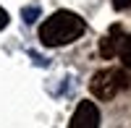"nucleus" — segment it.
<instances>
[{"mask_svg": "<svg viewBox=\"0 0 131 128\" xmlns=\"http://www.w3.org/2000/svg\"><path fill=\"white\" fill-rule=\"evenodd\" d=\"M113 8L115 10H126V8H131V0H113Z\"/></svg>", "mask_w": 131, "mask_h": 128, "instance_id": "6", "label": "nucleus"}, {"mask_svg": "<svg viewBox=\"0 0 131 128\" xmlns=\"http://www.w3.org/2000/svg\"><path fill=\"white\" fill-rule=\"evenodd\" d=\"M5 26H8V13L0 8V29H5Z\"/></svg>", "mask_w": 131, "mask_h": 128, "instance_id": "8", "label": "nucleus"}, {"mask_svg": "<svg viewBox=\"0 0 131 128\" xmlns=\"http://www.w3.org/2000/svg\"><path fill=\"white\" fill-rule=\"evenodd\" d=\"M118 55H121L123 66L131 71V34H128V37H123V42H121V50H118Z\"/></svg>", "mask_w": 131, "mask_h": 128, "instance_id": "5", "label": "nucleus"}, {"mask_svg": "<svg viewBox=\"0 0 131 128\" xmlns=\"http://www.w3.org/2000/svg\"><path fill=\"white\" fill-rule=\"evenodd\" d=\"M118 50H121V26H113L110 34L100 42V55L102 58H113Z\"/></svg>", "mask_w": 131, "mask_h": 128, "instance_id": "4", "label": "nucleus"}, {"mask_svg": "<svg viewBox=\"0 0 131 128\" xmlns=\"http://www.w3.org/2000/svg\"><path fill=\"white\" fill-rule=\"evenodd\" d=\"M126 86H128V76L123 71H118V68H102L89 81V89H92V94L97 99H113Z\"/></svg>", "mask_w": 131, "mask_h": 128, "instance_id": "2", "label": "nucleus"}, {"mask_svg": "<svg viewBox=\"0 0 131 128\" xmlns=\"http://www.w3.org/2000/svg\"><path fill=\"white\" fill-rule=\"evenodd\" d=\"M34 16H37V8H26V10H24V18L29 21V24L34 21Z\"/></svg>", "mask_w": 131, "mask_h": 128, "instance_id": "7", "label": "nucleus"}, {"mask_svg": "<svg viewBox=\"0 0 131 128\" xmlns=\"http://www.w3.org/2000/svg\"><path fill=\"white\" fill-rule=\"evenodd\" d=\"M68 128H100V110H97V105L89 102V99L79 102Z\"/></svg>", "mask_w": 131, "mask_h": 128, "instance_id": "3", "label": "nucleus"}, {"mask_svg": "<svg viewBox=\"0 0 131 128\" xmlns=\"http://www.w3.org/2000/svg\"><path fill=\"white\" fill-rule=\"evenodd\" d=\"M84 29H86L84 18H79L76 13H71V10H55L39 26V39L47 47H60V45H68V42L79 39L84 34Z\"/></svg>", "mask_w": 131, "mask_h": 128, "instance_id": "1", "label": "nucleus"}]
</instances>
